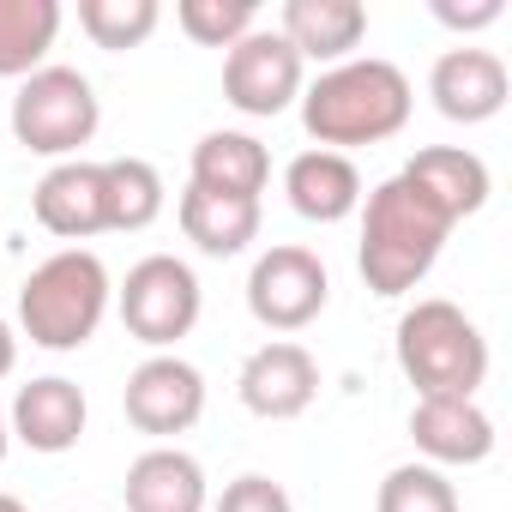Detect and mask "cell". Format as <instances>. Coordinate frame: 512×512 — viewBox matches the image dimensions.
Listing matches in <instances>:
<instances>
[{"mask_svg": "<svg viewBox=\"0 0 512 512\" xmlns=\"http://www.w3.org/2000/svg\"><path fill=\"white\" fill-rule=\"evenodd\" d=\"M284 193H290V211L308 217V223H344L362 211V169L344 157V151H302L290 157L284 169Z\"/></svg>", "mask_w": 512, "mask_h": 512, "instance_id": "e0dca14e", "label": "cell"}, {"mask_svg": "<svg viewBox=\"0 0 512 512\" xmlns=\"http://www.w3.org/2000/svg\"><path fill=\"white\" fill-rule=\"evenodd\" d=\"M211 512H296V500H290L284 482H272V476H260V470H247V476L223 482V494H217Z\"/></svg>", "mask_w": 512, "mask_h": 512, "instance_id": "484cf974", "label": "cell"}, {"mask_svg": "<svg viewBox=\"0 0 512 512\" xmlns=\"http://www.w3.org/2000/svg\"><path fill=\"white\" fill-rule=\"evenodd\" d=\"M121 410L139 434H151L157 446H169L175 434H187L199 416H205V374L163 350V356H145L133 374H127V392H121Z\"/></svg>", "mask_w": 512, "mask_h": 512, "instance_id": "9c48e42d", "label": "cell"}, {"mask_svg": "<svg viewBox=\"0 0 512 512\" xmlns=\"http://www.w3.org/2000/svg\"><path fill=\"white\" fill-rule=\"evenodd\" d=\"M326 302H332V272L314 247L278 241L247 272V314L266 332H302L326 314Z\"/></svg>", "mask_w": 512, "mask_h": 512, "instance_id": "52a82bcc", "label": "cell"}, {"mask_svg": "<svg viewBox=\"0 0 512 512\" xmlns=\"http://www.w3.org/2000/svg\"><path fill=\"white\" fill-rule=\"evenodd\" d=\"M0 512H31V506H25L19 494H0Z\"/></svg>", "mask_w": 512, "mask_h": 512, "instance_id": "f1b7e54d", "label": "cell"}, {"mask_svg": "<svg viewBox=\"0 0 512 512\" xmlns=\"http://www.w3.org/2000/svg\"><path fill=\"white\" fill-rule=\"evenodd\" d=\"M103 217L121 235L151 229L163 217V175H157V163H145V157H109L103 163Z\"/></svg>", "mask_w": 512, "mask_h": 512, "instance_id": "7402d4cb", "label": "cell"}, {"mask_svg": "<svg viewBox=\"0 0 512 512\" xmlns=\"http://www.w3.org/2000/svg\"><path fill=\"white\" fill-rule=\"evenodd\" d=\"M272 181V151L253 139V133H205L193 145V163H187V187H205V193H235V199H260Z\"/></svg>", "mask_w": 512, "mask_h": 512, "instance_id": "ffe728a7", "label": "cell"}, {"mask_svg": "<svg viewBox=\"0 0 512 512\" xmlns=\"http://www.w3.org/2000/svg\"><path fill=\"white\" fill-rule=\"evenodd\" d=\"M85 422H91L85 392H79L73 380H61V374H43V380H31V386L13 392L7 434L25 440V446L43 452V458H61V452H73V446L85 440Z\"/></svg>", "mask_w": 512, "mask_h": 512, "instance_id": "7c38bea8", "label": "cell"}, {"mask_svg": "<svg viewBox=\"0 0 512 512\" xmlns=\"http://www.w3.org/2000/svg\"><path fill=\"white\" fill-rule=\"evenodd\" d=\"M500 13H506V0H476V7H458V0H434V19H440L446 31H488V25H500Z\"/></svg>", "mask_w": 512, "mask_h": 512, "instance_id": "4316f807", "label": "cell"}, {"mask_svg": "<svg viewBox=\"0 0 512 512\" xmlns=\"http://www.w3.org/2000/svg\"><path fill=\"white\" fill-rule=\"evenodd\" d=\"M410 440L422 452V464L446 470V464H482L494 452V416L476 398H416L410 410Z\"/></svg>", "mask_w": 512, "mask_h": 512, "instance_id": "4fadbf2b", "label": "cell"}, {"mask_svg": "<svg viewBox=\"0 0 512 512\" xmlns=\"http://www.w3.org/2000/svg\"><path fill=\"white\" fill-rule=\"evenodd\" d=\"M278 37L302 55V67L308 61L344 67V61H356V49L368 37V7L362 0H284Z\"/></svg>", "mask_w": 512, "mask_h": 512, "instance_id": "5bb4252c", "label": "cell"}, {"mask_svg": "<svg viewBox=\"0 0 512 512\" xmlns=\"http://www.w3.org/2000/svg\"><path fill=\"white\" fill-rule=\"evenodd\" d=\"M115 308H121L127 338H139L151 356H163L199 326L205 290H199L187 260H175V253H145V260L127 272V284L115 290Z\"/></svg>", "mask_w": 512, "mask_h": 512, "instance_id": "8992f818", "label": "cell"}, {"mask_svg": "<svg viewBox=\"0 0 512 512\" xmlns=\"http://www.w3.org/2000/svg\"><path fill=\"white\" fill-rule=\"evenodd\" d=\"M13 139L37 157H79L97 127H103V103H97V85L79 73V67H37L31 79H19V97H13Z\"/></svg>", "mask_w": 512, "mask_h": 512, "instance_id": "5b68a950", "label": "cell"}, {"mask_svg": "<svg viewBox=\"0 0 512 512\" xmlns=\"http://www.w3.org/2000/svg\"><path fill=\"white\" fill-rule=\"evenodd\" d=\"M157 25H163V7H157V0H79V31H85L97 49H109V55L139 49Z\"/></svg>", "mask_w": 512, "mask_h": 512, "instance_id": "603a6c76", "label": "cell"}, {"mask_svg": "<svg viewBox=\"0 0 512 512\" xmlns=\"http://www.w3.org/2000/svg\"><path fill=\"white\" fill-rule=\"evenodd\" d=\"M398 368L416 398H476L488 380V338L458 302L428 296L398 320Z\"/></svg>", "mask_w": 512, "mask_h": 512, "instance_id": "277c9868", "label": "cell"}, {"mask_svg": "<svg viewBox=\"0 0 512 512\" xmlns=\"http://www.w3.org/2000/svg\"><path fill=\"white\" fill-rule=\"evenodd\" d=\"M302 85H308V67L302 55L266 31V25H253L229 55H223V103L235 115H253V121H272L284 115L290 103H302Z\"/></svg>", "mask_w": 512, "mask_h": 512, "instance_id": "ba28073f", "label": "cell"}, {"mask_svg": "<svg viewBox=\"0 0 512 512\" xmlns=\"http://www.w3.org/2000/svg\"><path fill=\"white\" fill-rule=\"evenodd\" d=\"M181 235L211 253V260H235V253H247L253 241H260V199H235V193H205V187H187L181 205Z\"/></svg>", "mask_w": 512, "mask_h": 512, "instance_id": "d6986e66", "label": "cell"}, {"mask_svg": "<svg viewBox=\"0 0 512 512\" xmlns=\"http://www.w3.org/2000/svg\"><path fill=\"white\" fill-rule=\"evenodd\" d=\"M458 223L398 169L392 181H380L374 193H362V247H356V266H362V284L374 296H410Z\"/></svg>", "mask_w": 512, "mask_h": 512, "instance_id": "7a4b0ae2", "label": "cell"}, {"mask_svg": "<svg viewBox=\"0 0 512 512\" xmlns=\"http://www.w3.org/2000/svg\"><path fill=\"white\" fill-rule=\"evenodd\" d=\"M175 25L199 49H235L253 25H260V0H181Z\"/></svg>", "mask_w": 512, "mask_h": 512, "instance_id": "cb8c5ba5", "label": "cell"}, {"mask_svg": "<svg viewBox=\"0 0 512 512\" xmlns=\"http://www.w3.org/2000/svg\"><path fill=\"white\" fill-rule=\"evenodd\" d=\"M374 512H458V488L434 464H398V470H386Z\"/></svg>", "mask_w": 512, "mask_h": 512, "instance_id": "d4e9b609", "label": "cell"}, {"mask_svg": "<svg viewBox=\"0 0 512 512\" xmlns=\"http://www.w3.org/2000/svg\"><path fill=\"white\" fill-rule=\"evenodd\" d=\"M404 175H410L452 223L476 217V211L488 205V193H494L488 163H482L476 151H464V145H428V151H416V157L404 163Z\"/></svg>", "mask_w": 512, "mask_h": 512, "instance_id": "ac0fdd59", "label": "cell"}, {"mask_svg": "<svg viewBox=\"0 0 512 512\" xmlns=\"http://www.w3.org/2000/svg\"><path fill=\"white\" fill-rule=\"evenodd\" d=\"M61 37V0H0V79H31L49 67Z\"/></svg>", "mask_w": 512, "mask_h": 512, "instance_id": "44dd1931", "label": "cell"}, {"mask_svg": "<svg viewBox=\"0 0 512 512\" xmlns=\"http://www.w3.org/2000/svg\"><path fill=\"white\" fill-rule=\"evenodd\" d=\"M235 398H241V410H253L260 422H296L320 398V362H314V350L296 344V338L260 344L241 362V374H235Z\"/></svg>", "mask_w": 512, "mask_h": 512, "instance_id": "30bf717a", "label": "cell"}, {"mask_svg": "<svg viewBox=\"0 0 512 512\" xmlns=\"http://www.w3.org/2000/svg\"><path fill=\"white\" fill-rule=\"evenodd\" d=\"M121 500H127V512H205L211 506V482H205V464L193 452L145 446L127 464Z\"/></svg>", "mask_w": 512, "mask_h": 512, "instance_id": "2e32d148", "label": "cell"}, {"mask_svg": "<svg viewBox=\"0 0 512 512\" xmlns=\"http://www.w3.org/2000/svg\"><path fill=\"white\" fill-rule=\"evenodd\" d=\"M7 446H13V434H7V416H0V464H7Z\"/></svg>", "mask_w": 512, "mask_h": 512, "instance_id": "f546056e", "label": "cell"}, {"mask_svg": "<svg viewBox=\"0 0 512 512\" xmlns=\"http://www.w3.org/2000/svg\"><path fill=\"white\" fill-rule=\"evenodd\" d=\"M428 97H434V109H440L446 121L482 127V121H494V115L506 109L512 73H506V61H500L494 49L458 43V49H446V55L428 67Z\"/></svg>", "mask_w": 512, "mask_h": 512, "instance_id": "8fae6325", "label": "cell"}, {"mask_svg": "<svg viewBox=\"0 0 512 512\" xmlns=\"http://www.w3.org/2000/svg\"><path fill=\"white\" fill-rule=\"evenodd\" d=\"M109 302H115L109 266L91 247H61L19 284V332L37 350L67 356V350H85L97 338Z\"/></svg>", "mask_w": 512, "mask_h": 512, "instance_id": "3957f363", "label": "cell"}, {"mask_svg": "<svg viewBox=\"0 0 512 512\" xmlns=\"http://www.w3.org/2000/svg\"><path fill=\"white\" fill-rule=\"evenodd\" d=\"M31 211H37V223H43L49 235L73 241V247L91 241V235H103V229H109V217H103V163H85V157L55 163V169L37 181Z\"/></svg>", "mask_w": 512, "mask_h": 512, "instance_id": "9a60e30c", "label": "cell"}, {"mask_svg": "<svg viewBox=\"0 0 512 512\" xmlns=\"http://www.w3.org/2000/svg\"><path fill=\"white\" fill-rule=\"evenodd\" d=\"M416 91L404 67L380 55H356L344 67H326L314 85H302V127L320 151H356V145H386L410 127Z\"/></svg>", "mask_w": 512, "mask_h": 512, "instance_id": "6da1fadb", "label": "cell"}, {"mask_svg": "<svg viewBox=\"0 0 512 512\" xmlns=\"http://www.w3.org/2000/svg\"><path fill=\"white\" fill-rule=\"evenodd\" d=\"M19 368V332L7 326V320H0V380H7Z\"/></svg>", "mask_w": 512, "mask_h": 512, "instance_id": "83f0119b", "label": "cell"}]
</instances>
